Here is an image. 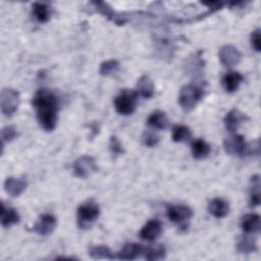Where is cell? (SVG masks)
Masks as SVG:
<instances>
[{
  "label": "cell",
  "instance_id": "obj_28",
  "mask_svg": "<svg viewBox=\"0 0 261 261\" xmlns=\"http://www.w3.org/2000/svg\"><path fill=\"white\" fill-rule=\"evenodd\" d=\"M192 137V132L190 129V127L182 125V124H178L173 126L172 128V140L176 143H180V142H187L191 139Z\"/></svg>",
  "mask_w": 261,
  "mask_h": 261
},
{
  "label": "cell",
  "instance_id": "obj_1",
  "mask_svg": "<svg viewBox=\"0 0 261 261\" xmlns=\"http://www.w3.org/2000/svg\"><path fill=\"white\" fill-rule=\"evenodd\" d=\"M33 105L40 125L47 132H52L57 122L58 98L47 89H40L34 96Z\"/></svg>",
  "mask_w": 261,
  "mask_h": 261
},
{
  "label": "cell",
  "instance_id": "obj_10",
  "mask_svg": "<svg viewBox=\"0 0 261 261\" xmlns=\"http://www.w3.org/2000/svg\"><path fill=\"white\" fill-rule=\"evenodd\" d=\"M56 218L52 214H43L36 222L33 227V230L40 236H49L53 232L56 227Z\"/></svg>",
  "mask_w": 261,
  "mask_h": 261
},
{
  "label": "cell",
  "instance_id": "obj_29",
  "mask_svg": "<svg viewBox=\"0 0 261 261\" xmlns=\"http://www.w3.org/2000/svg\"><path fill=\"white\" fill-rule=\"evenodd\" d=\"M118 68H119L118 61L114 59H110L100 64L99 72L103 76H112L118 71Z\"/></svg>",
  "mask_w": 261,
  "mask_h": 261
},
{
  "label": "cell",
  "instance_id": "obj_27",
  "mask_svg": "<svg viewBox=\"0 0 261 261\" xmlns=\"http://www.w3.org/2000/svg\"><path fill=\"white\" fill-rule=\"evenodd\" d=\"M89 255L94 259H114L115 256L111 250L103 245L91 247L89 249Z\"/></svg>",
  "mask_w": 261,
  "mask_h": 261
},
{
  "label": "cell",
  "instance_id": "obj_24",
  "mask_svg": "<svg viewBox=\"0 0 261 261\" xmlns=\"http://www.w3.org/2000/svg\"><path fill=\"white\" fill-rule=\"evenodd\" d=\"M237 249L240 253H244V254L255 252L257 250V244H256L255 238H253L250 234H245L241 237V239L237 244Z\"/></svg>",
  "mask_w": 261,
  "mask_h": 261
},
{
  "label": "cell",
  "instance_id": "obj_30",
  "mask_svg": "<svg viewBox=\"0 0 261 261\" xmlns=\"http://www.w3.org/2000/svg\"><path fill=\"white\" fill-rule=\"evenodd\" d=\"M17 136L16 129L14 126L12 125H8L5 126L4 128H2L1 130V141H2V147H4L5 143H9L11 142L13 139H15V137Z\"/></svg>",
  "mask_w": 261,
  "mask_h": 261
},
{
  "label": "cell",
  "instance_id": "obj_25",
  "mask_svg": "<svg viewBox=\"0 0 261 261\" xmlns=\"http://www.w3.org/2000/svg\"><path fill=\"white\" fill-rule=\"evenodd\" d=\"M251 193H250V207H257L260 204V178L259 175H253L251 178Z\"/></svg>",
  "mask_w": 261,
  "mask_h": 261
},
{
  "label": "cell",
  "instance_id": "obj_31",
  "mask_svg": "<svg viewBox=\"0 0 261 261\" xmlns=\"http://www.w3.org/2000/svg\"><path fill=\"white\" fill-rule=\"evenodd\" d=\"M109 150L111 152V154L115 157L117 156H120L124 153V150H123V147L120 143V141L118 140L117 137L115 136H112L110 138V141H109Z\"/></svg>",
  "mask_w": 261,
  "mask_h": 261
},
{
  "label": "cell",
  "instance_id": "obj_23",
  "mask_svg": "<svg viewBox=\"0 0 261 261\" xmlns=\"http://www.w3.org/2000/svg\"><path fill=\"white\" fill-rule=\"evenodd\" d=\"M191 148H192L193 157L198 160L206 158L210 153V146L202 139L195 140L192 143Z\"/></svg>",
  "mask_w": 261,
  "mask_h": 261
},
{
  "label": "cell",
  "instance_id": "obj_18",
  "mask_svg": "<svg viewBox=\"0 0 261 261\" xmlns=\"http://www.w3.org/2000/svg\"><path fill=\"white\" fill-rule=\"evenodd\" d=\"M243 80L244 77L241 73L237 71H230L223 76L222 86L227 93H233L239 89Z\"/></svg>",
  "mask_w": 261,
  "mask_h": 261
},
{
  "label": "cell",
  "instance_id": "obj_32",
  "mask_svg": "<svg viewBox=\"0 0 261 261\" xmlns=\"http://www.w3.org/2000/svg\"><path fill=\"white\" fill-rule=\"evenodd\" d=\"M142 142L147 147H154L158 144L159 137L155 133L147 130L142 136Z\"/></svg>",
  "mask_w": 261,
  "mask_h": 261
},
{
  "label": "cell",
  "instance_id": "obj_15",
  "mask_svg": "<svg viewBox=\"0 0 261 261\" xmlns=\"http://www.w3.org/2000/svg\"><path fill=\"white\" fill-rule=\"evenodd\" d=\"M93 4H94L95 8L97 9V11H99L101 14H103L108 19L112 20L114 23H116L118 25H122L125 23V21H126L125 17L118 15L107 3L99 1V2H93Z\"/></svg>",
  "mask_w": 261,
  "mask_h": 261
},
{
  "label": "cell",
  "instance_id": "obj_6",
  "mask_svg": "<svg viewBox=\"0 0 261 261\" xmlns=\"http://www.w3.org/2000/svg\"><path fill=\"white\" fill-rule=\"evenodd\" d=\"M95 171H97V164L91 156H82L73 163V173L77 177L86 178Z\"/></svg>",
  "mask_w": 261,
  "mask_h": 261
},
{
  "label": "cell",
  "instance_id": "obj_16",
  "mask_svg": "<svg viewBox=\"0 0 261 261\" xmlns=\"http://www.w3.org/2000/svg\"><path fill=\"white\" fill-rule=\"evenodd\" d=\"M154 90L155 88L153 81L150 79L149 75L144 74L138 80L136 89V93L138 94V96H141L144 99H150L154 95Z\"/></svg>",
  "mask_w": 261,
  "mask_h": 261
},
{
  "label": "cell",
  "instance_id": "obj_2",
  "mask_svg": "<svg viewBox=\"0 0 261 261\" xmlns=\"http://www.w3.org/2000/svg\"><path fill=\"white\" fill-rule=\"evenodd\" d=\"M100 215L99 205L90 200L82 204L76 211V222L81 229L90 228Z\"/></svg>",
  "mask_w": 261,
  "mask_h": 261
},
{
  "label": "cell",
  "instance_id": "obj_22",
  "mask_svg": "<svg viewBox=\"0 0 261 261\" xmlns=\"http://www.w3.org/2000/svg\"><path fill=\"white\" fill-rule=\"evenodd\" d=\"M33 15L39 22H47L51 16V8L42 2H35L32 6Z\"/></svg>",
  "mask_w": 261,
  "mask_h": 261
},
{
  "label": "cell",
  "instance_id": "obj_21",
  "mask_svg": "<svg viewBox=\"0 0 261 261\" xmlns=\"http://www.w3.org/2000/svg\"><path fill=\"white\" fill-rule=\"evenodd\" d=\"M1 224L4 227H9L19 221V215L13 208L6 207L4 204L1 206Z\"/></svg>",
  "mask_w": 261,
  "mask_h": 261
},
{
  "label": "cell",
  "instance_id": "obj_9",
  "mask_svg": "<svg viewBox=\"0 0 261 261\" xmlns=\"http://www.w3.org/2000/svg\"><path fill=\"white\" fill-rule=\"evenodd\" d=\"M242 54L232 45H225L219 50V60L225 66H234L240 63Z\"/></svg>",
  "mask_w": 261,
  "mask_h": 261
},
{
  "label": "cell",
  "instance_id": "obj_33",
  "mask_svg": "<svg viewBox=\"0 0 261 261\" xmlns=\"http://www.w3.org/2000/svg\"><path fill=\"white\" fill-rule=\"evenodd\" d=\"M251 45L252 47L257 51L260 52L261 50V36H260V30H255L251 35Z\"/></svg>",
  "mask_w": 261,
  "mask_h": 261
},
{
  "label": "cell",
  "instance_id": "obj_5",
  "mask_svg": "<svg viewBox=\"0 0 261 261\" xmlns=\"http://www.w3.org/2000/svg\"><path fill=\"white\" fill-rule=\"evenodd\" d=\"M20 103L19 93L11 88H5L0 94V106L1 112L5 116H12Z\"/></svg>",
  "mask_w": 261,
  "mask_h": 261
},
{
  "label": "cell",
  "instance_id": "obj_3",
  "mask_svg": "<svg viewBox=\"0 0 261 261\" xmlns=\"http://www.w3.org/2000/svg\"><path fill=\"white\" fill-rule=\"evenodd\" d=\"M204 91L199 86L190 84L181 88L178 96V103L185 111H191L202 99Z\"/></svg>",
  "mask_w": 261,
  "mask_h": 261
},
{
  "label": "cell",
  "instance_id": "obj_8",
  "mask_svg": "<svg viewBox=\"0 0 261 261\" xmlns=\"http://www.w3.org/2000/svg\"><path fill=\"white\" fill-rule=\"evenodd\" d=\"M166 214L171 222L182 224L192 218L193 210L185 205H171L167 207Z\"/></svg>",
  "mask_w": 261,
  "mask_h": 261
},
{
  "label": "cell",
  "instance_id": "obj_7",
  "mask_svg": "<svg viewBox=\"0 0 261 261\" xmlns=\"http://www.w3.org/2000/svg\"><path fill=\"white\" fill-rule=\"evenodd\" d=\"M223 147L227 154L238 155V156L247 155L248 144L246 143L243 136L234 135L230 138L225 139L223 142Z\"/></svg>",
  "mask_w": 261,
  "mask_h": 261
},
{
  "label": "cell",
  "instance_id": "obj_19",
  "mask_svg": "<svg viewBox=\"0 0 261 261\" xmlns=\"http://www.w3.org/2000/svg\"><path fill=\"white\" fill-rule=\"evenodd\" d=\"M241 226L247 233L258 232L260 229V216L258 214H247L242 218Z\"/></svg>",
  "mask_w": 261,
  "mask_h": 261
},
{
  "label": "cell",
  "instance_id": "obj_20",
  "mask_svg": "<svg viewBox=\"0 0 261 261\" xmlns=\"http://www.w3.org/2000/svg\"><path fill=\"white\" fill-rule=\"evenodd\" d=\"M147 123L157 129H165L168 126V118L165 112L157 110L150 114Z\"/></svg>",
  "mask_w": 261,
  "mask_h": 261
},
{
  "label": "cell",
  "instance_id": "obj_14",
  "mask_svg": "<svg viewBox=\"0 0 261 261\" xmlns=\"http://www.w3.org/2000/svg\"><path fill=\"white\" fill-rule=\"evenodd\" d=\"M27 188V181L23 178L7 177L4 181V189L11 197H18Z\"/></svg>",
  "mask_w": 261,
  "mask_h": 261
},
{
  "label": "cell",
  "instance_id": "obj_11",
  "mask_svg": "<svg viewBox=\"0 0 261 261\" xmlns=\"http://www.w3.org/2000/svg\"><path fill=\"white\" fill-rule=\"evenodd\" d=\"M162 231V224L158 219H150L140 230V238L144 241H155Z\"/></svg>",
  "mask_w": 261,
  "mask_h": 261
},
{
  "label": "cell",
  "instance_id": "obj_4",
  "mask_svg": "<svg viewBox=\"0 0 261 261\" xmlns=\"http://www.w3.org/2000/svg\"><path fill=\"white\" fill-rule=\"evenodd\" d=\"M138 94L136 91L122 90L114 100V106L116 111L121 115L132 114L137 107Z\"/></svg>",
  "mask_w": 261,
  "mask_h": 261
},
{
  "label": "cell",
  "instance_id": "obj_26",
  "mask_svg": "<svg viewBox=\"0 0 261 261\" xmlns=\"http://www.w3.org/2000/svg\"><path fill=\"white\" fill-rule=\"evenodd\" d=\"M166 250L165 247L161 244H157L150 247H145L144 256L147 260H160L165 257Z\"/></svg>",
  "mask_w": 261,
  "mask_h": 261
},
{
  "label": "cell",
  "instance_id": "obj_12",
  "mask_svg": "<svg viewBox=\"0 0 261 261\" xmlns=\"http://www.w3.org/2000/svg\"><path fill=\"white\" fill-rule=\"evenodd\" d=\"M145 252V247L137 243L125 244L117 253V258L122 260H134Z\"/></svg>",
  "mask_w": 261,
  "mask_h": 261
},
{
  "label": "cell",
  "instance_id": "obj_13",
  "mask_svg": "<svg viewBox=\"0 0 261 261\" xmlns=\"http://www.w3.org/2000/svg\"><path fill=\"white\" fill-rule=\"evenodd\" d=\"M246 119L247 116L244 113H242L238 109H231L224 117V124L226 129L229 133L233 134Z\"/></svg>",
  "mask_w": 261,
  "mask_h": 261
},
{
  "label": "cell",
  "instance_id": "obj_17",
  "mask_svg": "<svg viewBox=\"0 0 261 261\" xmlns=\"http://www.w3.org/2000/svg\"><path fill=\"white\" fill-rule=\"evenodd\" d=\"M208 211L214 217L222 218L228 214L229 205L225 200L220 198H215L209 203Z\"/></svg>",
  "mask_w": 261,
  "mask_h": 261
}]
</instances>
